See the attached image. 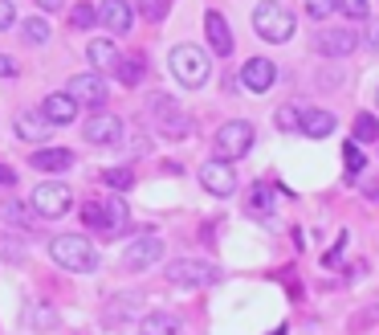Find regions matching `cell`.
I'll return each instance as SVG.
<instances>
[{"instance_id": "277c9868", "label": "cell", "mask_w": 379, "mask_h": 335, "mask_svg": "<svg viewBox=\"0 0 379 335\" xmlns=\"http://www.w3.org/2000/svg\"><path fill=\"white\" fill-rule=\"evenodd\" d=\"M147 111H151V123H155L167 139H183V135H192V119H188V111H183L171 94H151Z\"/></svg>"}, {"instance_id": "8fae6325", "label": "cell", "mask_w": 379, "mask_h": 335, "mask_svg": "<svg viewBox=\"0 0 379 335\" xmlns=\"http://www.w3.org/2000/svg\"><path fill=\"white\" fill-rule=\"evenodd\" d=\"M98 25H106L115 37H127L135 25V9L131 0H102L98 4Z\"/></svg>"}, {"instance_id": "ac0fdd59", "label": "cell", "mask_w": 379, "mask_h": 335, "mask_svg": "<svg viewBox=\"0 0 379 335\" xmlns=\"http://www.w3.org/2000/svg\"><path fill=\"white\" fill-rule=\"evenodd\" d=\"M298 119H302V135H310V139H327L334 131V115L318 106H298Z\"/></svg>"}, {"instance_id": "e575fe53", "label": "cell", "mask_w": 379, "mask_h": 335, "mask_svg": "<svg viewBox=\"0 0 379 335\" xmlns=\"http://www.w3.org/2000/svg\"><path fill=\"white\" fill-rule=\"evenodd\" d=\"M346 241H351V237H346V234H339V241H334V250H330V253H327V258H322V266H330V270L339 266V258H343V250H346Z\"/></svg>"}, {"instance_id": "d590c367", "label": "cell", "mask_w": 379, "mask_h": 335, "mask_svg": "<svg viewBox=\"0 0 379 335\" xmlns=\"http://www.w3.org/2000/svg\"><path fill=\"white\" fill-rule=\"evenodd\" d=\"M13 21H17V9H13L9 0H0V29H9Z\"/></svg>"}, {"instance_id": "4316f807", "label": "cell", "mask_w": 379, "mask_h": 335, "mask_svg": "<svg viewBox=\"0 0 379 335\" xmlns=\"http://www.w3.org/2000/svg\"><path fill=\"white\" fill-rule=\"evenodd\" d=\"M135 4H139V17L151 21V25H159L171 13V0H135Z\"/></svg>"}, {"instance_id": "7402d4cb", "label": "cell", "mask_w": 379, "mask_h": 335, "mask_svg": "<svg viewBox=\"0 0 379 335\" xmlns=\"http://www.w3.org/2000/svg\"><path fill=\"white\" fill-rule=\"evenodd\" d=\"M139 335H183V323L176 315H164V311H155L139 323Z\"/></svg>"}, {"instance_id": "f1b7e54d", "label": "cell", "mask_w": 379, "mask_h": 335, "mask_svg": "<svg viewBox=\"0 0 379 335\" xmlns=\"http://www.w3.org/2000/svg\"><path fill=\"white\" fill-rule=\"evenodd\" d=\"M69 25H74V29H94V25H98V9H94V4H74V13H69Z\"/></svg>"}, {"instance_id": "6da1fadb", "label": "cell", "mask_w": 379, "mask_h": 335, "mask_svg": "<svg viewBox=\"0 0 379 335\" xmlns=\"http://www.w3.org/2000/svg\"><path fill=\"white\" fill-rule=\"evenodd\" d=\"M50 258L62 270H69V274H90V270L98 266V250H94L86 237H78V234L53 237V241H50Z\"/></svg>"}, {"instance_id": "60d3db41", "label": "cell", "mask_w": 379, "mask_h": 335, "mask_svg": "<svg viewBox=\"0 0 379 335\" xmlns=\"http://www.w3.org/2000/svg\"><path fill=\"white\" fill-rule=\"evenodd\" d=\"M33 4H37V9H45V13H57L66 0H33Z\"/></svg>"}, {"instance_id": "8d00e7d4", "label": "cell", "mask_w": 379, "mask_h": 335, "mask_svg": "<svg viewBox=\"0 0 379 335\" xmlns=\"http://www.w3.org/2000/svg\"><path fill=\"white\" fill-rule=\"evenodd\" d=\"M0 78H17V62L9 53H0Z\"/></svg>"}, {"instance_id": "484cf974", "label": "cell", "mask_w": 379, "mask_h": 335, "mask_svg": "<svg viewBox=\"0 0 379 335\" xmlns=\"http://www.w3.org/2000/svg\"><path fill=\"white\" fill-rule=\"evenodd\" d=\"M0 217L13 221V225H25V229H29V225H37V213H29L21 201H4V204H0Z\"/></svg>"}, {"instance_id": "ab89813d", "label": "cell", "mask_w": 379, "mask_h": 335, "mask_svg": "<svg viewBox=\"0 0 379 335\" xmlns=\"http://www.w3.org/2000/svg\"><path fill=\"white\" fill-rule=\"evenodd\" d=\"M363 197L371 204H379V180H371V185H363Z\"/></svg>"}, {"instance_id": "30bf717a", "label": "cell", "mask_w": 379, "mask_h": 335, "mask_svg": "<svg viewBox=\"0 0 379 335\" xmlns=\"http://www.w3.org/2000/svg\"><path fill=\"white\" fill-rule=\"evenodd\" d=\"M200 185L208 188L213 197H232L237 192V172H232V164H225V160H208V164L200 168Z\"/></svg>"}, {"instance_id": "4dcf8cb0", "label": "cell", "mask_w": 379, "mask_h": 335, "mask_svg": "<svg viewBox=\"0 0 379 335\" xmlns=\"http://www.w3.org/2000/svg\"><path fill=\"white\" fill-rule=\"evenodd\" d=\"M273 127H278V131H302L298 106H278V111H273Z\"/></svg>"}, {"instance_id": "3957f363", "label": "cell", "mask_w": 379, "mask_h": 335, "mask_svg": "<svg viewBox=\"0 0 379 335\" xmlns=\"http://www.w3.org/2000/svg\"><path fill=\"white\" fill-rule=\"evenodd\" d=\"M167 62H171V74H176L188 90H200V86L208 82V53L200 50V45H188V41H183V45L171 50Z\"/></svg>"}, {"instance_id": "d6a6232c", "label": "cell", "mask_w": 379, "mask_h": 335, "mask_svg": "<svg viewBox=\"0 0 379 335\" xmlns=\"http://www.w3.org/2000/svg\"><path fill=\"white\" fill-rule=\"evenodd\" d=\"M343 160H346V172H351V180H359V172H363V151H359V143H346L343 148Z\"/></svg>"}, {"instance_id": "1f68e13d", "label": "cell", "mask_w": 379, "mask_h": 335, "mask_svg": "<svg viewBox=\"0 0 379 335\" xmlns=\"http://www.w3.org/2000/svg\"><path fill=\"white\" fill-rule=\"evenodd\" d=\"M102 180H106L111 188H118V192H127V188L135 185L131 168H106V172H102Z\"/></svg>"}, {"instance_id": "9a60e30c", "label": "cell", "mask_w": 379, "mask_h": 335, "mask_svg": "<svg viewBox=\"0 0 379 335\" xmlns=\"http://www.w3.org/2000/svg\"><path fill=\"white\" fill-rule=\"evenodd\" d=\"M204 33H208V45L216 50V57H229L232 53V29H229V21H225V13L208 9L204 13Z\"/></svg>"}, {"instance_id": "ffe728a7", "label": "cell", "mask_w": 379, "mask_h": 335, "mask_svg": "<svg viewBox=\"0 0 379 335\" xmlns=\"http://www.w3.org/2000/svg\"><path fill=\"white\" fill-rule=\"evenodd\" d=\"M115 74H118V82L123 86H139L143 78H147V57H143V53H123Z\"/></svg>"}, {"instance_id": "83f0119b", "label": "cell", "mask_w": 379, "mask_h": 335, "mask_svg": "<svg viewBox=\"0 0 379 335\" xmlns=\"http://www.w3.org/2000/svg\"><path fill=\"white\" fill-rule=\"evenodd\" d=\"M334 13H343L346 21H371V4L367 0H334Z\"/></svg>"}, {"instance_id": "52a82bcc", "label": "cell", "mask_w": 379, "mask_h": 335, "mask_svg": "<svg viewBox=\"0 0 379 335\" xmlns=\"http://www.w3.org/2000/svg\"><path fill=\"white\" fill-rule=\"evenodd\" d=\"M69 204H74L69 185H62V180H45V185H37V192H33L37 217H66Z\"/></svg>"}, {"instance_id": "8992f818", "label": "cell", "mask_w": 379, "mask_h": 335, "mask_svg": "<svg viewBox=\"0 0 379 335\" xmlns=\"http://www.w3.org/2000/svg\"><path fill=\"white\" fill-rule=\"evenodd\" d=\"M253 143H257L253 123H245V119H232V123H225V127L216 131V160L232 164V160L249 155V151H253Z\"/></svg>"}, {"instance_id": "e0dca14e", "label": "cell", "mask_w": 379, "mask_h": 335, "mask_svg": "<svg viewBox=\"0 0 379 335\" xmlns=\"http://www.w3.org/2000/svg\"><path fill=\"white\" fill-rule=\"evenodd\" d=\"M41 115L50 119L53 127H66V123L78 119V102L69 99V94H45L41 99Z\"/></svg>"}, {"instance_id": "9c48e42d", "label": "cell", "mask_w": 379, "mask_h": 335, "mask_svg": "<svg viewBox=\"0 0 379 335\" xmlns=\"http://www.w3.org/2000/svg\"><path fill=\"white\" fill-rule=\"evenodd\" d=\"M123 119L118 115H106V111H98V115L86 119V139L90 143H98V148H115V143H123Z\"/></svg>"}, {"instance_id": "836d02e7", "label": "cell", "mask_w": 379, "mask_h": 335, "mask_svg": "<svg viewBox=\"0 0 379 335\" xmlns=\"http://www.w3.org/2000/svg\"><path fill=\"white\" fill-rule=\"evenodd\" d=\"M306 13H310V21H327L334 13V0H306Z\"/></svg>"}, {"instance_id": "2e32d148", "label": "cell", "mask_w": 379, "mask_h": 335, "mask_svg": "<svg viewBox=\"0 0 379 335\" xmlns=\"http://www.w3.org/2000/svg\"><path fill=\"white\" fill-rule=\"evenodd\" d=\"M13 131H17L25 143H45V139L53 135V123L41 115V111H25V115H17Z\"/></svg>"}, {"instance_id": "603a6c76", "label": "cell", "mask_w": 379, "mask_h": 335, "mask_svg": "<svg viewBox=\"0 0 379 335\" xmlns=\"http://www.w3.org/2000/svg\"><path fill=\"white\" fill-rule=\"evenodd\" d=\"M245 213L253 221H269L273 217V192L265 185H257V188H249V204H245Z\"/></svg>"}, {"instance_id": "44dd1931", "label": "cell", "mask_w": 379, "mask_h": 335, "mask_svg": "<svg viewBox=\"0 0 379 335\" xmlns=\"http://www.w3.org/2000/svg\"><path fill=\"white\" fill-rule=\"evenodd\" d=\"M86 50H90V66H94V70H115L118 57H123V53H118V45L111 41V37H98V41H90Z\"/></svg>"}, {"instance_id": "5bb4252c", "label": "cell", "mask_w": 379, "mask_h": 335, "mask_svg": "<svg viewBox=\"0 0 379 335\" xmlns=\"http://www.w3.org/2000/svg\"><path fill=\"white\" fill-rule=\"evenodd\" d=\"M159 258H164V241H159V237H139V241H131V246L123 250V266L147 270L151 262H159Z\"/></svg>"}, {"instance_id": "d6986e66", "label": "cell", "mask_w": 379, "mask_h": 335, "mask_svg": "<svg viewBox=\"0 0 379 335\" xmlns=\"http://www.w3.org/2000/svg\"><path fill=\"white\" fill-rule=\"evenodd\" d=\"M29 164H33L37 172H53V176H57V172H66V168L74 164V155H69L66 148H41V151L29 155Z\"/></svg>"}, {"instance_id": "5b68a950", "label": "cell", "mask_w": 379, "mask_h": 335, "mask_svg": "<svg viewBox=\"0 0 379 335\" xmlns=\"http://www.w3.org/2000/svg\"><path fill=\"white\" fill-rule=\"evenodd\" d=\"M167 282L183 286V290H204V286L220 282V270L200 258H176V262H167Z\"/></svg>"}, {"instance_id": "f546056e", "label": "cell", "mask_w": 379, "mask_h": 335, "mask_svg": "<svg viewBox=\"0 0 379 335\" xmlns=\"http://www.w3.org/2000/svg\"><path fill=\"white\" fill-rule=\"evenodd\" d=\"M355 139H359V143H379V119L375 115L355 119Z\"/></svg>"}, {"instance_id": "7c38bea8", "label": "cell", "mask_w": 379, "mask_h": 335, "mask_svg": "<svg viewBox=\"0 0 379 335\" xmlns=\"http://www.w3.org/2000/svg\"><path fill=\"white\" fill-rule=\"evenodd\" d=\"M273 82H278V66L269 57H249L245 66H241V86L253 90V94H265Z\"/></svg>"}, {"instance_id": "ba28073f", "label": "cell", "mask_w": 379, "mask_h": 335, "mask_svg": "<svg viewBox=\"0 0 379 335\" xmlns=\"http://www.w3.org/2000/svg\"><path fill=\"white\" fill-rule=\"evenodd\" d=\"M359 45V33L355 29H318L314 33V53H322V57H346V53Z\"/></svg>"}, {"instance_id": "74e56055", "label": "cell", "mask_w": 379, "mask_h": 335, "mask_svg": "<svg viewBox=\"0 0 379 335\" xmlns=\"http://www.w3.org/2000/svg\"><path fill=\"white\" fill-rule=\"evenodd\" d=\"M363 37H367V45H371V50H379V21L375 17L367 21V33H363Z\"/></svg>"}, {"instance_id": "b9f144b4", "label": "cell", "mask_w": 379, "mask_h": 335, "mask_svg": "<svg viewBox=\"0 0 379 335\" xmlns=\"http://www.w3.org/2000/svg\"><path fill=\"white\" fill-rule=\"evenodd\" d=\"M375 106H379V90H375Z\"/></svg>"}, {"instance_id": "d4e9b609", "label": "cell", "mask_w": 379, "mask_h": 335, "mask_svg": "<svg viewBox=\"0 0 379 335\" xmlns=\"http://www.w3.org/2000/svg\"><path fill=\"white\" fill-rule=\"evenodd\" d=\"M21 41H25V45H45V41H50V25L41 17L21 21Z\"/></svg>"}, {"instance_id": "f35d334b", "label": "cell", "mask_w": 379, "mask_h": 335, "mask_svg": "<svg viewBox=\"0 0 379 335\" xmlns=\"http://www.w3.org/2000/svg\"><path fill=\"white\" fill-rule=\"evenodd\" d=\"M9 185H17V172L9 164H0V188H9Z\"/></svg>"}, {"instance_id": "7a4b0ae2", "label": "cell", "mask_w": 379, "mask_h": 335, "mask_svg": "<svg viewBox=\"0 0 379 335\" xmlns=\"http://www.w3.org/2000/svg\"><path fill=\"white\" fill-rule=\"evenodd\" d=\"M253 29H257V37L281 45V41H290V37H294L298 21H294V13H290L281 0H261V4L253 9Z\"/></svg>"}, {"instance_id": "cb8c5ba5", "label": "cell", "mask_w": 379, "mask_h": 335, "mask_svg": "<svg viewBox=\"0 0 379 335\" xmlns=\"http://www.w3.org/2000/svg\"><path fill=\"white\" fill-rule=\"evenodd\" d=\"M82 225H86V229H98V234H111V213H106V201H86L82 204Z\"/></svg>"}, {"instance_id": "4fadbf2b", "label": "cell", "mask_w": 379, "mask_h": 335, "mask_svg": "<svg viewBox=\"0 0 379 335\" xmlns=\"http://www.w3.org/2000/svg\"><path fill=\"white\" fill-rule=\"evenodd\" d=\"M66 94L78 102V106H102V102H106V82H102L98 74H78V78H69Z\"/></svg>"}]
</instances>
